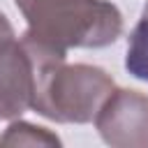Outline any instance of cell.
I'll use <instances>...</instances> for the list:
<instances>
[{"label":"cell","instance_id":"6da1fadb","mask_svg":"<svg viewBox=\"0 0 148 148\" xmlns=\"http://www.w3.org/2000/svg\"><path fill=\"white\" fill-rule=\"evenodd\" d=\"M35 60L32 109L56 123H90L111 95L113 79L95 65H67V56H58L42 44L21 37Z\"/></svg>","mask_w":148,"mask_h":148},{"label":"cell","instance_id":"7a4b0ae2","mask_svg":"<svg viewBox=\"0 0 148 148\" xmlns=\"http://www.w3.org/2000/svg\"><path fill=\"white\" fill-rule=\"evenodd\" d=\"M28 39L67 56L69 49H102L123 35V14L106 0H14Z\"/></svg>","mask_w":148,"mask_h":148},{"label":"cell","instance_id":"3957f363","mask_svg":"<svg viewBox=\"0 0 148 148\" xmlns=\"http://www.w3.org/2000/svg\"><path fill=\"white\" fill-rule=\"evenodd\" d=\"M95 127L113 148H148V95L113 88L95 116Z\"/></svg>","mask_w":148,"mask_h":148},{"label":"cell","instance_id":"277c9868","mask_svg":"<svg viewBox=\"0 0 148 148\" xmlns=\"http://www.w3.org/2000/svg\"><path fill=\"white\" fill-rule=\"evenodd\" d=\"M35 60L16 35L0 39V134L2 125L32 109Z\"/></svg>","mask_w":148,"mask_h":148},{"label":"cell","instance_id":"5b68a950","mask_svg":"<svg viewBox=\"0 0 148 148\" xmlns=\"http://www.w3.org/2000/svg\"><path fill=\"white\" fill-rule=\"evenodd\" d=\"M125 69L134 79L148 83V2L143 7V14H141L139 23L130 32L127 56H125Z\"/></svg>","mask_w":148,"mask_h":148},{"label":"cell","instance_id":"8992f818","mask_svg":"<svg viewBox=\"0 0 148 148\" xmlns=\"http://www.w3.org/2000/svg\"><path fill=\"white\" fill-rule=\"evenodd\" d=\"M0 146H60V139L46 127H37L23 120H12L0 134Z\"/></svg>","mask_w":148,"mask_h":148},{"label":"cell","instance_id":"52a82bcc","mask_svg":"<svg viewBox=\"0 0 148 148\" xmlns=\"http://www.w3.org/2000/svg\"><path fill=\"white\" fill-rule=\"evenodd\" d=\"M9 35H14V28H12V23L7 21V16L0 12V39H2V37H9Z\"/></svg>","mask_w":148,"mask_h":148}]
</instances>
